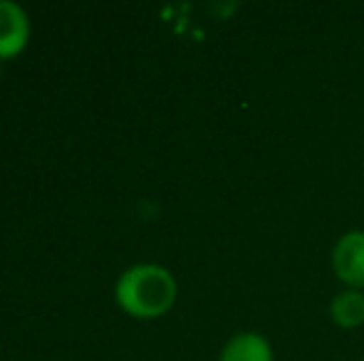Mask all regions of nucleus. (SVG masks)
Instances as JSON below:
<instances>
[{
  "mask_svg": "<svg viewBox=\"0 0 364 361\" xmlns=\"http://www.w3.org/2000/svg\"><path fill=\"white\" fill-rule=\"evenodd\" d=\"M218 361H273V349L263 334L240 332L225 342Z\"/></svg>",
  "mask_w": 364,
  "mask_h": 361,
  "instance_id": "nucleus-4",
  "label": "nucleus"
},
{
  "mask_svg": "<svg viewBox=\"0 0 364 361\" xmlns=\"http://www.w3.org/2000/svg\"><path fill=\"white\" fill-rule=\"evenodd\" d=\"M176 279L161 265H134L117 279V304L129 317L156 319L164 317L176 302Z\"/></svg>",
  "mask_w": 364,
  "mask_h": 361,
  "instance_id": "nucleus-1",
  "label": "nucleus"
},
{
  "mask_svg": "<svg viewBox=\"0 0 364 361\" xmlns=\"http://www.w3.org/2000/svg\"><path fill=\"white\" fill-rule=\"evenodd\" d=\"M30 40V18L18 3L0 0V60L18 57Z\"/></svg>",
  "mask_w": 364,
  "mask_h": 361,
  "instance_id": "nucleus-3",
  "label": "nucleus"
},
{
  "mask_svg": "<svg viewBox=\"0 0 364 361\" xmlns=\"http://www.w3.org/2000/svg\"><path fill=\"white\" fill-rule=\"evenodd\" d=\"M332 270L350 289L364 287V231H350L332 250Z\"/></svg>",
  "mask_w": 364,
  "mask_h": 361,
  "instance_id": "nucleus-2",
  "label": "nucleus"
},
{
  "mask_svg": "<svg viewBox=\"0 0 364 361\" xmlns=\"http://www.w3.org/2000/svg\"><path fill=\"white\" fill-rule=\"evenodd\" d=\"M330 314L337 327L355 329L364 324V294L360 289H347L340 292L330 304Z\"/></svg>",
  "mask_w": 364,
  "mask_h": 361,
  "instance_id": "nucleus-5",
  "label": "nucleus"
}]
</instances>
